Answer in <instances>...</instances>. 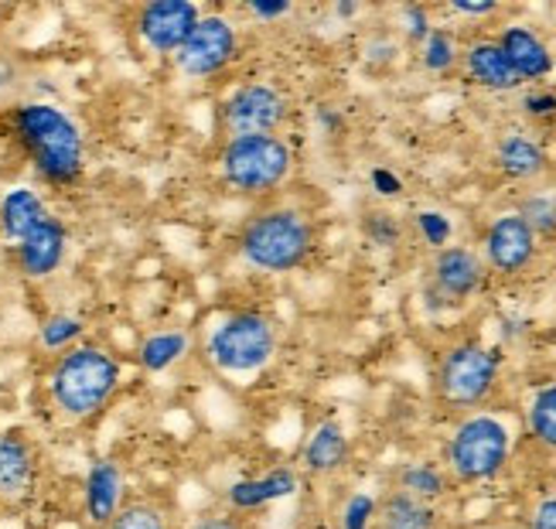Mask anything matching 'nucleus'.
<instances>
[{"label": "nucleus", "mask_w": 556, "mask_h": 529, "mask_svg": "<svg viewBox=\"0 0 556 529\" xmlns=\"http://www.w3.org/2000/svg\"><path fill=\"white\" fill-rule=\"evenodd\" d=\"M250 11L256 17H263V21H270V17H283L290 11V4H287V0H253Z\"/></svg>", "instance_id": "58836bf2"}, {"label": "nucleus", "mask_w": 556, "mask_h": 529, "mask_svg": "<svg viewBox=\"0 0 556 529\" xmlns=\"http://www.w3.org/2000/svg\"><path fill=\"white\" fill-rule=\"evenodd\" d=\"M65 247H68V229L55 219V215H45V219L17 243L21 274L31 280L55 274L65 260Z\"/></svg>", "instance_id": "2eb2a0df"}, {"label": "nucleus", "mask_w": 556, "mask_h": 529, "mask_svg": "<svg viewBox=\"0 0 556 529\" xmlns=\"http://www.w3.org/2000/svg\"><path fill=\"white\" fill-rule=\"evenodd\" d=\"M495 41H498V48L505 52V59H509V65L516 68V76L522 83H540L553 72V52L546 48V41L536 32L522 28V24L502 28V35Z\"/></svg>", "instance_id": "a211bd4d"}, {"label": "nucleus", "mask_w": 556, "mask_h": 529, "mask_svg": "<svg viewBox=\"0 0 556 529\" xmlns=\"http://www.w3.org/2000/svg\"><path fill=\"white\" fill-rule=\"evenodd\" d=\"M314 250V226L298 209L256 212L239 229V253L256 270L290 274L307 263Z\"/></svg>", "instance_id": "39448f33"}, {"label": "nucleus", "mask_w": 556, "mask_h": 529, "mask_svg": "<svg viewBox=\"0 0 556 529\" xmlns=\"http://www.w3.org/2000/svg\"><path fill=\"white\" fill-rule=\"evenodd\" d=\"M223 178L247 196H263L287 181L294 154L280 137H232L223 151Z\"/></svg>", "instance_id": "423d86ee"}, {"label": "nucleus", "mask_w": 556, "mask_h": 529, "mask_svg": "<svg viewBox=\"0 0 556 529\" xmlns=\"http://www.w3.org/2000/svg\"><path fill=\"white\" fill-rule=\"evenodd\" d=\"M441 513L430 502H420L400 489H386L379 495V513L372 529H438Z\"/></svg>", "instance_id": "aec40b11"}, {"label": "nucleus", "mask_w": 556, "mask_h": 529, "mask_svg": "<svg viewBox=\"0 0 556 529\" xmlns=\"http://www.w3.org/2000/svg\"><path fill=\"white\" fill-rule=\"evenodd\" d=\"M48 215L45 202L38 191L31 188H11L4 199H0V232H4L11 243H21L41 219Z\"/></svg>", "instance_id": "5701e85b"}, {"label": "nucleus", "mask_w": 556, "mask_h": 529, "mask_svg": "<svg viewBox=\"0 0 556 529\" xmlns=\"http://www.w3.org/2000/svg\"><path fill=\"white\" fill-rule=\"evenodd\" d=\"M185 529H247V519L232 509H223V513H205L199 519H191Z\"/></svg>", "instance_id": "f704fd0d"}, {"label": "nucleus", "mask_w": 556, "mask_h": 529, "mask_svg": "<svg viewBox=\"0 0 556 529\" xmlns=\"http://www.w3.org/2000/svg\"><path fill=\"white\" fill-rule=\"evenodd\" d=\"M239 52V38L236 28L219 17V14H208L195 24V32L188 35V41L175 52V62L185 76L191 79H208L215 72H223Z\"/></svg>", "instance_id": "9b49d317"}, {"label": "nucleus", "mask_w": 556, "mask_h": 529, "mask_svg": "<svg viewBox=\"0 0 556 529\" xmlns=\"http://www.w3.org/2000/svg\"><path fill=\"white\" fill-rule=\"evenodd\" d=\"M417 232H420V239L427 247H433V250H444L447 243H451V236H454V226H451V219L444 212H433V209H427V212H417Z\"/></svg>", "instance_id": "2f4dec72"}, {"label": "nucleus", "mask_w": 556, "mask_h": 529, "mask_svg": "<svg viewBox=\"0 0 556 529\" xmlns=\"http://www.w3.org/2000/svg\"><path fill=\"white\" fill-rule=\"evenodd\" d=\"M465 72L475 86L492 92H513L522 86V79L516 76V68L509 65L495 38H481L465 48Z\"/></svg>", "instance_id": "6ab92c4d"}, {"label": "nucleus", "mask_w": 556, "mask_h": 529, "mask_svg": "<svg viewBox=\"0 0 556 529\" xmlns=\"http://www.w3.org/2000/svg\"><path fill=\"white\" fill-rule=\"evenodd\" d=\"M45 458L35 438L11 427L0 430V509H24L41 489Z\"/></svg>", "instance_id": "1a4fd4ad"}, {"label": "nucleus", "mask_w": 556, "mask_h": 529, "mask_svg": "<svg viewBox=\"0 0 556 529\" xmlns=\"http://www.w3.org/2000/svg\"><path fill=\"white\" fill-rule=\"evenodd\" d=\"M188 352V335L185 331H157L140 345V366L148 373H164L172 369L178 358Z\"/></svg>", "instance_id": "a878e982"}, {"label": "nucleus", "mask_w": 556, "mask_h": 529, "mask_svg": "<svg viewBox=\"0 0 556 529\" xmlns=\"http://www.w3.org/2000/svg\"><path fill=\"white\" fill-rule=\"evenodd\" d=\"M522 110L529 116H553L556 113V92H529L522 100Z\"/></svg>", "instance_id": "4c0bfd02"}, {"label": "nucleus", "mask_w": 556, "mask_h": 529, "mask_svg": "<svg viewBox=\"0 0 556 529\" xmlns=\"http://www.w3.org/2000/svg\"><path fill=\"white\" fill-rule=\"evenodd\" d=\"M103 529H178L175 509L157 495H127L119 513Z\"/></svg>", "instance_id": "393cba45"}, {"label": "nucleus", "mask_w": 556, "mask_h": 529, "mask_svg": "<svg viewBox=\"0 0 556 529\" xmlns=\"http://www.w3.org/2000/svg\"><path fill=\"white\" fill-rule=\"evenodd\" d=\"M495 167L509 181H533L546 172V151L529 134H505L495 143Z\"/></svg>", "instance_id": "412c9836"}, {"label": "nucleus", "mask_w": 556, "mask_h": 529, "mask_svg": "<svg viewBox=\"0 0 556 529\" xmlns=\"http://www.w3.org/2000/svg\"><path fill=\"white\" fill-rule=\"evenodd\" d=\"M83 322L76 315H52V318H45L41 322V331H38V339L45 349H52V352H65L72 349V342L83 335Z\"/></svg>", "instance_id": "c756f323"}, {"label": "nucleus", "mask_w": 556, "mask_h": 529, "mask_svg": "<svg viewBox=\"0 0 556 529\" xmlns=\"http://www.w3.org/2000/svg\"><path fill=\"white\" fill-rule=\"evenodd\" d=\"M540 239L516 212H505L485 232V267L502 277H519L536 260Z\"/></svg>", "instance_id": "ddd939ff"}, {"label": "nucleus", "mask_w": 556, "mask_h": 529, "mask_svg": "<svg viewBox=\"0 0 556 529\" xmlns=\"http://www.w3.org/2000/svg\"><path fill=\"white\" fill-rule=\"evenodd\" d=\"M14 134L35 172L52 185H72L83 178L86 143L72 116L52 103H24L11 113Z\"/></svg>", "instance_id": "7ed1b4c3"}, {"label": "nucleus", "mask_w": 556, "mask_h": 529, "mask_svg": "<svg viewBox=\"0 0 556 529\" xmlns=\"http://www.w3.org/2000/svg\"><path fill=\"white\" fill-rule=\"evenodd\" d=\"M369 181H372V191H379L382 199H396L403 191V181L390 172V167H372Z\"/></svg>", "instance_id": "c9c22d12"}, {"label": "nucleus", "mask_w": 556, "mask_h": 529, "mask_svg": "<svg viewBox=\"0 0 556 529\" xmlns=\"http://www.w3.org/2000/svg\"><path fill=\"white\" fill-rule=\"evenodd\" d=\"M489 267L475 250L468 247H444L433 253L430 274H427V304L430 307H462L468 304L481 287H485Z\"/></svg>", "instance_id": "6e6552de"}, {"label": "nucleus", "mask_w": 556, "mask_h": 529, "mask_svg": "<svg viewBox=\"0 0 556 529\" xmlns=\"http://www.w3.org/2000/svg\"><path fill=\"white\" fill-rule=\"evenodd\" d=\"M457 59H462V55H457V41L444 28H433L430 38L420 45V62H424L427 72H433V76H444V72H451L457 65Z\"/></svg>", "instance_id": "cd10ccee"}, {"label": "nucleus", "mask_w": 556, "mask_h": 529, "mask_svg": "<svg viewBox=\"0 0 556 529\" xmlns=\"http://www.w3.org/2000/svg\"><path fill=\"white\" fill-rule=\"evenodd\" d=\"M127 502V475L116 458H96L83 478V519L89 529H103Z\"/></svg>", "instance_id": "4468645a"}, {"label": "nucleus", "mask_w": 556, "mask_h": 529, "mask_svg": "<svg viewBox=\"0 0 556 529\" xmlns=\"http://www.w3.org/2000/svg\"><path fill=\"white\" fill-rule=\"evenodd\" d=\"M119 363L100 345L65 349L52 373H48V396L52 406L72 424L96 420L113 403L119 390Z\"/></svg>", "instance_id": "f03ea898"}, {"label": "nucleus", "mask_w": 556, "mask_h": 529, "mask_svg": "<svg viewBox=\"0 0 556 529\" xmlns=\"http://www.w3.org/2000/svg\"><path fill=\"white\" fill-rule=\"evenodd\" d=\"M334 14H338V17H355V14H358V4H355V0H338V4H334Z\"/></svg>", "instance_id": "ea45409f"}, {"label": "nucleus", "mask_w": 556, "mask_h": 529, "mask_svg": "<svg viewBox=\"0 0 556 529\" xmlns=\"http://www.w3.org/2000/svg\"><path fill=\"white\" fill-rule=\"evenodd\" d=\"M301 489V475L298 468H270L267 475L260 478H243V482H232L229 492H226V502L229 509L239 513V516H250V513H260L274 506V502H283L290 495H298Z\"/></svg>", "instance_id": "dca6fc26"}, {"label": "nucleus", "mask_w": 556, "mask_h": 529, "mask_svg": "<svg viewBox=\"0 0 556 529\" xmlns=\"http://www.w3.org/2000/svg\"><path fill=\"white\" fill-rule=\"evenodd\" d=\"M362 232H366V239L372 247L393 250V247H400V239H403V223L396 219L393 212L372 209V212H366V219H362Z\"/></svg>", "instance_id": "c85d7f7f"}, {"label": "nucleus", "mask_w": 556, "mask_h": 529, "mask_svg": "<svg viewBox=\"0 0 556 529\" xmlns=\"http://www.w3.org/2000/svg\"><path fill=\"white\" fill-rule=\"evenodd\" d=\"M526 441L546 458H556V379L543 382L526 406Z\"/></svg>", "instance_id": "b1692460"}, {"label": "nucleus", "mask_w": 556, "mask_h": 529, "mask_svg": "<svg viewBox=\"0 0 556 529\" xmlns=\"http://www.w3.org/2000/svg\"><path fill=\"white\" fill-rule=\"evenodd\" d=\"M199 21L202 14L191 0H151V4L140 8L137 14V32L143 45L154 48V52L175 55L188 41V35L195 32Z\"/></svg>", "instance_id": "f8f14e48"}, {"label": "nucleus", "mask_w": 556, "mask_h": 529, "mask_svg": "<svg viewBox=\"0 0 556 529\" xmlns=\"http://www.w3.org/2000/svg\"><path fill=\"white\" fill-rule=\"evenodd\" d=\"M451 11L462 17H489L498 11L495 0H451Z\"/></svg>", "instance_id": "e433bc0d"}, {"label": "nucleus", "mask_w": 556, "mask_h": 529, "mask_svg": "<svg viewBox=\"0 0 556 529\" xmlns=\"http://www.w3.org/2000/svg\"><path fill=\"white\" fill-rule=\"evenodd\" d=\"M502 382V355L475 339L447 345L433 363V400L444 414L468 417L485 411Z\"/></svg>", "instance_id": "20e7f679"}, {"label": "nucleus", "mask_w": 556, "mask_h": 529, "mask_svg": "<svg viewBox=\"0 0 556 529\" xmlns=\"http://www.w3.org/2000/svg\"><path fill=\"white\" fill-rule=\"evenodd\" d=\"M516 215L533 229L536 239H556V199L549 196H526L516 205Z\"/></svg>", "instance_id": "bb28decb"}, {"label": "nucleus", "mask_w": 556, "mask_h": 529, "mask_svg": "<svg viewBox=\"0 0 556 529\" xmlns=\"http://www.w3.org/2000/svg\"><path fill=\"white\" fill-rule=\"evenodd\" d=\"M277 349V328L270 318L256 315V311H239L215 328L208 355L212 363L229 376H250L260 373L274 358Z\"/></svg>", "instance_id": "0eeeda50"}, {"label": "nucleus", "mask_w": 556, "mask_h": 529, "mask_svg": "<svg viewBox=\"0 0 556 529\" xmlns=\"http://www.w3.org/2000/svg\"><path fill=\"white\" fill-rule=\"evenodd\" d=\"M522 529H556V492L536 499V506L529 509Z\"/></svg>", "instance_id": "72a5a7b5"}, {"label": "nucleus", "mask_w": 556, "mask_h": 529, "mask_svg": "<svg viewBox=\"0 0 556 529\" xmlns=\"http://www.w3.org/2000/svg\"><path fill=\"white\" fill-rule=\"evenodd\" d=\"M376 513H379V495L372 492H352L342 506V516H338V526L342 529H372L376 526Z\"/></svg>", "instance_id": "7c9ffc66"}, {"label": "nucleus", "mask_w": 556, "mask_h": 529, "mask_svg": "<svg viewBox=\"0 0 556 529\" xmlns=\"http://www.w3.org/2000/svg\"><path fill=\"white\" fill-rule=\"evenodd\" d=\"M349 454H352V444H349L345 427L338 420H321L301 448V468L314 478H328L349 465Z\"/></svg>", "instance_id": "f3484780"}, {"label": "nucleus", "mask_w": 556, "mask_h": 529, "mask_svg": "<svg viewBox=\"0 0 556 529\" xmlns=\"http://www.w3.org/2000/svg\"><path fill=\"white\" fill-rule=\"evenodd\" d=\"M390 489H400V492L414 495L420 502H430V506H438L441 499H447V492L454 486H451V478H447V471H444L441 462L414 458V462H400L396 465Z\"/></svg>", "instance_id": "4be33fe9"}, {"label": "nucleus", "mask_w": 556, "mask_h": 529, "mask_svg": "<svg viewBox=\"0 0 556 529\" xmlns=\"http://www.w3.org/2000/svg\"><path fill=\"white\" fill-rule=\"evenodd\" d=\"M287 119L283 92L270 83L236 89L223 106V124L232 137H277Z\"/></svg>", "instance_id": "9d476101"}, {"label": "nucleus", "mask_w": 556, "mask_h": 529, "mask_svg": "<svg viewBox=\"0 0 556 529\" xmlns=\"http://www.w3.org/2000/svg\"><path fill=\"white\" fill-rule=\"evenodd\" d=\"M516 454L513 427L498 414L478 411L468 417H457L451 434L441 444V465L457 489L492 486L509 471Z\"/></svg>", "instance_id": "f257e3e1"}, {"label": "nucleus", "mask_w": 556, "mask_h": 529, "mask_svg": "<svg viewBox=\"0 0 556 529\" xmlns=\"http://www.w3.org/2000/svg\"><path fill=\"white\" fill-rule=\"evenodd\" d=\"M549 345H553V352H556V325H553V331H549Z\"/></svg>", "instance_id": "a19ab883"}, {"label": "nucleus", "mask_w": 556, "mask_h": 529, "mask_svg": "<svg viewBox=\"0 0 556 529\" xmlns=\"http://www.w3.org/2000/svg\"><path fill=\"white\" fill-rule=\"evenodd\" d=\"M403 28H406V38H409V41H414V45H424V41L430 38V32H433L427 8H420V4L403 8Z\"/></svg>", "instance_id": "473e14b6"}]
</instances>
